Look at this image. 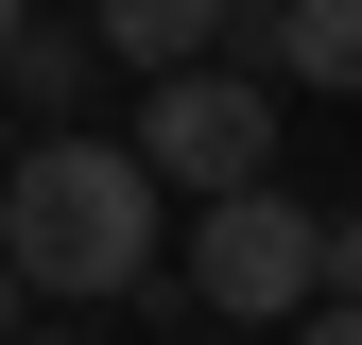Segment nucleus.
Returning <instances> with one entry per match:
<instances>
[{"instance_id":"1","label":"nucleus","mask_w":362,"mask_h":345,"mask_svg":"<svg viewBox=\"0 0 362 345\" xmlns=\"http://www.w3.org/2000/svg\"><path fill=\"white\" fill-rule=\"evenodd\" d=\"M0 259H18V293H139L173 259V190L139 172V139H18L0 156Z\"/></svg>"},{"instance_id":"2","label":"nucleus","mask_w":362,"mask_h":345,"mask_svg":"<svg viewBox=\"0 0 362 345\" xmlns=\"http://www.w3.org/2000/svg\"><path fill=\"white\" fill-rule=\"evenodd\" d=\"M190 293L224 328H293V311H328V225L259 172V190H224L207 225H190Z\"/></svg>"},{"instance_id":"3","label":"nucleus","mask_w":362,"mask_h":345,"mask_svg":"<svg viewBox=\"0 0 362 345\" xmlns=\"http://www.w3.org/2000/svg\"><path fill=\"white\" fill-rule=\"evenodd\" d=\"M139 172H156V190H259V172H276V86H259V69H156L139 86Z\"/></svg>"},{"instance_id":"4","label":"nucleus","mask_w":362,"mask_h":345,"mask_svg":"<svg viewBox=\"0 0 362 345\" xmlns=\"http://www.w3.org/2000/svg\"><path fill=\"white\" fill-rule=\"evenodd\" d=\"M224 52H242L259 86H328V104H362V0H276V18H224Z\"/></svg>"},{"instance_id":"5","label":"nucleus","mask_w":362,"mask_h":345,"mask_svg":"<svg viewBox=\"0 0 362 345\" xmlns=\"http://www.w3.org/2000/svg\"><path fill=\"white\" fill-rule=\"evenodd\" d=\"M224 18H242V0H86V35H104L139 86H156V69H207V52H224Z\"/></svg>"},{"instance_id":"6","label":"nucleus","mask_w":362,"mask_h":345,"mask_svg":"<svg viewBox=\"0 0 362 345\" xmlns=\"http://www.w3.org/2000/svg\"><path fill=\"white\" fill-rule=\"evenodd\" d=\"M86 52H104V35H35V18H18V86H35V104H69Z\"/></svg>"},{"instance_id":"7","label":"nucleus","mask_w":362,"mask_h":345,"mask_svg":"<svg viewBox=\"0 0 362 345\" xmlns=\"http://www.w3.org/2000/svg\"><path fill=\"white\" fill-rule=\"evenodd\" d=\"M293 345H362V293H328V311H293Z\"/></svg>"},{"instance_id":"8","label":"nucleus","mask_w":362,"mask_h":345,"mask_svg":"<svg viewBox=\"0 0 362 345\" xmlns=\"http://www.w3.org/2000/svg\"><path fill=\"white\" fill-rule=\"evenodd\" d=\"M328 293H362V207H345V225H328Z\"/></svg>"},{"instance_id":"9","label":"nucleus","mask_w":362,"mask_h":345,"mask_svg":"<svg viewBox=\"0 0 362 345\" xmlns=\"http://www.w3.org/2000/svg\"><path fill=\"white\" fill-rule=\"evenodd\" d=\"M0 345H18V259H0Z\"/></svg>"},{"instance_id":"10","label":"nucleus","mask_w":362,"mask_h":345,"mask_svg":"<svg viewBox=\"0 0 362 345\" xmlns=\"http://www.w3.org/2000/svg\"><path fill=\"white\" fill-rule=\"evenodd\" d=\"M18 18H35V0H0V52H18Z\"/></svg>"},{"instance_id":"11","label":"nucleus","mask_w":362,"mask_h":345,"mask_svg":"<svg viewBox=\"0 0 362 345\" xmlns=\"http://www.w3.org/2000/svg\"><path fill=\"white\" fill-rule=\"evenodd\" d=\"M18 345H86V328H18Z\"/></svg>"}]
</instances>
